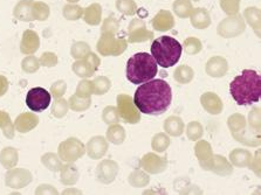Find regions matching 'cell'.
Listing matches in <instances>:
<instances>
[{
    "mask_svg": "<svg viewBox=\"0 0 261 195\" xmlns=\"http://www.w3.org/2000/svg\"><path fill=\"white\" fill-rule=\"evenodd\" d=\"M129 184L135 188H141V187H145L149 185L150 177L149 173H146L143 170H135L129 176Z\"/></svg>",
    "mask_w": 261,
    "mask_h": 195,
    "instance_id": "31",
    "label": "cell"
},
{
    "mask_svg": "<svg viewBox=\"0 0 261 195\" xmlns=\"http://www.w3.org/2000/svg\"><path fill=\"white\" fill-rule=\"evenodd\" d=\"M184 131H185V133H187V137L189 141H192V142L199 141V139L203 137V134H204L203 125H201L200 123L197 121L190 122L187 126V129H185Z\"/></svg>",
    "mask_w": 261,
    "mask_h": 195,
    "instance_id": "37",
    "label": "cell"
},
{
    "mask_svg": "<svg viewBox=\"0 0 261 195\" xmlns=\"http://www.w3.org/2000/svg\"><path fill=\"white\" fill-rule=\"evenodd\" d=\"M252 157V153L248 150L234 149L230 153V162L234 167L244 169V167L250 166Z\"/></svg>",
    "mask_w": 261,
    "mask_h": 195,
    "instance_id": "24",
    "label": "cell"
},
{
    "mask_svg": "<svg viewBox=\"0 0 261 195\" xmlns=\"http://www.w3.org/2000/svg\"><path fill=\"white\" fill-rule=\"evenodd\" d=\"M0 161L5 169H13L18 161V152L13 147H6L0 153Z\"/></svg>",
    "mask_w": 261,
    "mask_h": 195,
    "instance_id": "32",
    "label": "cell"
},
{
    "mask_svg": "<svg viewBox=\"0 0 261 195\" xmlns=\"http://www.w3.org/2000/svg\"><path fill=\"white\" fill-rule=\"evenodd\" d=\"M152 193H165V190H160V192H155V190H145L144 194H152Z\"/></svg>",
    "mask_w": 261,
    "mask_h": 195,
    "instance_id": "60",
    "label": "cell"
},
{
    "mask_svg": "<svg viewBox=\"0 0 261 195\" xmlns=\"http://www.w3.org/2000/svg\"><path fill=\"white\" fill-rule=\"evenodd\" d=\"M190 20H191L192 26L197 30H205L211 25V15L206 9L198 7V9H193L191 14H190Z\"/></svg>",
    "mask_w": 261,
    "mask_h": 195,
    "instance_id": "22",
    "label": "cell"
},
{
    "mask_svg": "<svg viewBox=\"0 0 261 195\" xmlns=\"http://www.w3.org/2000/svg\"><path fill=\"white\" fill-rule=\"evenodd\" d=\"M183 47L175 38L163 35L153 40L151 45V57L162 68L176 66L180 60Z\"/></svg>",
    "mask_w": 261,
    "mask_h": 195,
    "instance_id": "4",
    "label": "cell"
},
{
    "mask_svg": "<svg viewBox=\"0 0 261 195\" xmlns=\"http://www.w3.org/2000/svg\"><path fill=\"white\" fill-rule=\"evenodd\" d=\"M102 119H103L105 123L109 125L117 124V123L120 122V114H118L116 107L107 106L103 110V114H102Z\"/></svg>",
    "mask_w": 261,
    "mask_h": 195,
    "instance_id": "45",
    "label": "cell"
},
{
    "mask_svg": "<svg viewBox=\"0 0 261 195\" xmlns=\"http://www.w3.org/2000/svg\"><path fill=\"white\" fill-rule=\"evenodd\" d=\"M79 179V172L76 167L73 165H66L62 166L61 169V182L63 185L72 186L76 184Z\"/></svg>",
    "mask_w": 261,
    "mask_h": 195,
    "instance_id": "36",
    "label": "cell"
},
{
    "mask_svg": "<svg viewBox=\"0 0 261 195\" xmlns=\"http://www.w3.org/2000/svg\"><path fill=\"white\" fill-rule=\"evenodd\" d=\"M195 154L201 169L204 171H210L213 160L212 146L206 141H197L195 145Z\"/></svg>",
    "mask_w": 261,
    "mask_h": 195,
    "instance_id": "12",
    "label": "cell"
},
{
    "mask_svg": "<svg viewBox=\"0 0 261 195\" xmlns=\"http://www.w3.org/2000/svg\"><path fill=\"white\" fill-rule=\"evenodd\" d=\"M230 94L240 106L259 102L261 95V77L253 69H245L230 85Z\"/></svg>",
    "mask_w": 261,
    "mask_h": 195,
    "instance_id": "2",
    "label": "cell"
},
{
    "mask_svg": "<svg viewBox=\"0 0 261 195\" xmlns=\"http://www.w3.org/2000/svg\"><path fill=\"white\" fill-rule=\"evenodd\" d=\"M175 26V19L171 12L162 10L152 19V29L157 32H168Z\"/></svg>",
    "mask_w": 261,
    "mask_h": 195,
    "instance_id": "19",
    "label": "cell"
},
{
    "mask_svg": "<svg viewBox=\"0 0 261 195\" xmlns=\"http://www.w3.org/2000/svg\"><path fill=\"white\" fill-rule=\"evenodd\" d=\"M37 194H43V193H50V194H57V189L50 185H41L38 187V189L35 190Z\"/></svg>",
    "mask_w": 261,
    "mask_h": 195,
    "instance_id": "58",
    "label": "cell"
},
{
    "mask_svg": "<svg viewBox=\"0 0 261 195\" xmlns=\"http://www.w3.org/2000/svg\"><path fill=\"white\" fill-rule=\"evenodd\" d=\"M7 87H9V83H7V79L5 77L0 76V96H3L4 94L7 91Z\"/></svg>",
    "mask_w": 261,
    "mask_h": 195,
    "instance_id": "59",
    "label": "cell"
},
{
    "mask_svg": "<svg viewBox=\"0 0 261 195\" xmlns=\"http://www.w3.org/2000/svg\"><path fill=\"white\" fill-rule=\"evenodd\" d=\"M68 2H70V3H76V2H79V0H68Z\"/></svg>",
    "mask_w": 261,
    "mask_h": 195,
    "instance_id": "61",
    "label": "cell"
},
{
    "mask_svg": "<svg viewBox=\"0 0 261 195\" xmlns=\"http://www.w3.org/2000/svg\"><path fill=\"white\" fill-rule=\"evenodd\" d=\"M42 164L45 165L47 169L53 171V172H57V171H61L62 169V162L61 159L55 153H47L41 158Z\"/></svg>",
    "mask_w": 261,
    "mask_h": 195,
    "instance_id": "39",
    "label": "cell"
},
{
    "mask_svg": "<svg viewBox=\"0 0 261 195\" xmlns=\"http://www.w3.org/2000/svg\"><path fill=\"white\" fill-rule=\"evenodd\" d=\"M110 89V81L107 77H97L93 82V91L95 95H103Z\"/></svg>",
    "mask_w": 261,
    "mask_h": 195,
    "instance_id": "47",
    "label": "cell"
},
{
    "mask_svg": "<svg viewBox=\"0 0 261 195\" xmlns=\"http://www.w3.org/2000/svg\"><path fill=\"white\" fill-rule=\"evenodd\" d=\"M220 7L228 17L239 13L240 0H220Z\"/></svg>",
    "mask_w": 261,
    "mask_h": 195,
    "instance_id": "44",
    "label": "cell"
},
{
    "mask_svg": "<svg viewBox=\"0 0 261 195\" xmlns=\"http://www.w3.org/2000/svg\"><path fill=\"white\" fill-rule=\"evenodd\" d=\"M118 30V22L114 17H109L106 20L102 27V34H114Z\"/></svg>",
    "mask_w": 261,
    "mask_h": 195,
    "instance_id": "53",
    "label": "cell"
},
{
    "mask_svg": "<svg viewBox=\"0 0 261 195\" xmlns=\"http://www.w3.org/2000/svg\"><path fill=\"white\" fill-rule=\"evenodd\" d=\"M22 69L27 73H34L39 69V62L34 57H29L22 61Z\"/></svg>",
    "mask_w": 261,
    "mask_h": 195,
    "instance_id": "54",
    "label": "cell"
},
{
    "mask_svg": "<svg viewBox=\"0 0 261 195\" xmlns=\"http://www.w3.org/2000/svg\"><path fill=\"white\" fill-rule=\"evenodd\" d=\"M190 2H199V0H190Z\"/></svg>",
    "mask_w": 261,
    "mask_h": 195,
    "instance_id": "62",
    "label": "cell"
},
{
    "mask_svg": "<svg viewBox=\"0 0 261 195\" xmlns=\"http://www.w3.org/2000/svg\"><path fill=\"white\" fill-rule=\"evenodd\" d=\"M82 13H84V11H82L81 7L75 5H67L63 9V15L68 20H77L79 18H81Z\"/></svg>",
    "mask_w": 261,
    "mask_h": 195,
    "instance_id": "52",
    "label": "cell"
},
{
    "mask_svg": "<svg viewBox=\"0 0 261 195\" xmlns=\"http://www.w3.org/2000/svg\"><path fill=\"white\" fill-rule=\"evenodd\" d=\"M39 119L34 114H22L15 121V127L19 132L26 133L38 125Z\"/></svg>",
    "mask_w": 261,
    "mask_h": 195,
    "instance_id": "25",
    "label": "cell"
},
{
    "mask_svg": "<svg viewBox=\"0 0 261 195\" xmlns=\"http://www.w3.org/2000/svg\"><path fill=\"white\" fill-rule=\"evenodd\" d=\"M0 127L4 131V134L7 138H13L14 136V127L12 125L10 116L4 111H0Z\"/></svg>",
    "mask_w": 261,
    "mask_h": 195,
    "instance_id": "43",
    "label": "cell"
},
{
    "mask_svg": "<svg viewBox=\"0 0 261 195\" xmlns=\"http://www.w3.org/2000/svg\"><path fill=\"white\" fill-rule=\"evenodd\" d=\"M183 49L188 55H196L198 54L199 51L203 49V45H201V41L199 39L195 37H190L185 40L183 43Z\"/></svg>",
    "mask_w": 261,
    "mask_h": 195,
    "instance_id": "40",
    "label": "cell"
},
{
    "mask_svg": "<svg viewBox=\"0 0 261 195\" xmlns=\"http://www.w3.org/2000/svg\"><path fill=\"white\" fill-rule=\"evenodd\" d=\"M40 62H41V65L45 67H53L57 65L58 58H57V55L53 53H45L41 57Z\"/></svg>",
    "mask_w": 261,
    "mask_h": 195,
    "instance_id": "56",
    "label": "cell"
},
{
    "mask_svg": "<svg viewBox=\"0 0 261 195\" xmlns=\"http://www.w3.org/2000/svg\"><path fill=\"white\" fill-rule=\"evenodd\" d=\"M94 94L93 91V82L89 81H82L77 87L76 90V96L82 98H88L90 95Z\"/></svg>",
    "mask_w": 261,
    "mask_h": 195,
    "instance_id": "51",
    "label": "cell"
},
{
    "mask_svg": "<svg viewBox=\"0 0 261 195\" xmlns=\"http://www.w3.org/2000/svg\"><path fill=\"white\" fill-rule=\"evenodd\" d=\"M158 65L148 53H137L128 60L126 63V78L133 85H143L155 78Z\"/></svg>",
    "mask_w": 261,
    "mask_h": 195,
    "instance_id": "3",
    "label": "cell"
},
{
    "mask_svg": "<svg viewBox=\"0 0 261 195\" xmlns=\"http://www.w3.org/2000/svg\"><path fill=\"white\" fill-rule=\"evenodd\" d=\"M185 130V124L180 117L172 115L168 117L164 122L165 133L171 137H180Z\"/></svg>",
    "mask_w": 261,
    "mask_h": 195,
    "instance_id": "23",
    "label": "cell"
},
{
    "mask_svg": "<svg viewBox=\"0 0 261 195\" xmlns=\"http://www.w3.org/2000/svg\"><path fill=\"white\" fill-rule=\"evenodd\" d=\"M97 49L102 55H120L126 49V42L123 39H116L112 34H103L97 43Z\"/></svg>",
    "mask_w": 261,
    "mask_h": 195,
    "instance_id": "9",
    "label": "cell"
},
{
    "mask_svg": "<svg viewBox=\"0 0 261 195\" xmlns=\"http://www.w3.org/2000/svg\"><path fill=\"white\" fill-rule=\"evenodd\" d=\"M85 20L89 25H97L101 21V6L95 4L89 6L85 12Z\"/></svg>",
    "mask_w": 261,
    "mask_h": 195,
    "instance_id": "38",
    "label": "cell"
},
{
    "mask_svg": "<svg viewBox=\"0 0 261 195\" xmlns=\"http://www.w3.org/2000/svg\"><path fill=\"white\" fill-rule=\"evenodd\" d=\"M68 111V102L66 99L58 98L52 106V114L54 117L62 118Z\"/></svg>",
    "mask_w": 261,
    "mask_h": 195,
    "instance_id": "48",
    "label": "cell"
},
{
    "mask_svg": "<svg viewBox=\"0 0 261 195\" xmlns=\"http://www.w3.org/2000/svg\"><path fill=\"white\" fill-rule=\"evenodd\" d=\"M32 174L25 169L11 170L6 174V185L12 188H22L32 182Z\"/></svg>",
    "mask_w": 261,
    "mask_h": 195,
    "instance_id": "14",
    "label": "cell"
},
{
    "mask_svg": "<svg viewBox=\"0 0 261 195\" xmlns=\"http://www.w3.org/2000/svg\"><path fill=\"white\" fill-rule=\"evenodd\" d=\"M153 38V33L146 29L145 22L141 19H134L129 25V42H145Z\"/></svg>",
    "mask_w": 261,
    "mask_h": 195,
    "instance_id": "11",
    "label": "cell"
},
{
    "mask_svg": "<svg viewBox=\"0 0 261 195\" xmlns=\"http://www.w3.org/2000/svg\"><path fill=\"white\" fill-rule=\"evenodd\" d=\"M243 18L250 25L258 37H260V10L258 7H247L244 11Z\"/></svg>",
    "mask_w": 261,
    "mask_h": 195,
    "instance_id": "26",
    "label": "cell"
},
{
    "mask_svg": "<svg viewBox=\"0 0 261 195\" xmlns=\"http://www.w3.org/2000/svg\"><path fill=\"white\" fill-rule=\"evenodd\" d=\"M247 126L252 130L261 132V119H260V107H253L248 114Z\"/></svg>",
    "mask_w": 261,
    "mask_h": 195,
    "instance_id": "41",
    "label": "cell"
},
{
    "mask_svg": "<svg viewBox=\"0 0 261 195\" xmlns=\"http://www.w3.org/2000/svg\"><path fill=\"white\" fill-rule=\"evenodd\" d=\"M68 104L75 111H84L89 107L90 98H82L76 96V95H74V96L70 97Z\"/></svg>",
    "mask_w": 261,
    "mask_h": 195,
    "instance_id": "46",
    "label": "cell"
},
{
    "mask_svg": "<svg viewBox=\"0 0 261 195\" xmlns=\"http://www.w3.org/2000/svg\"><path fill=\"white\" fill-rule=\"evenodd\" d=\"M98 65H100V60L97 59L96 55L89 53L84 61H77L74 63L73 70L80 77H90L93 76L95 70L97 69Z\"/></svg>",
    "mask_w": 261,
    "mask_h": 195,
    "instance_id": "13",
    "label": "cell"
},
{
    "mask_svg": "<svg viewBox=\"0 0 261 195\" xmlns=\"http://www.w3.org/2000/svg\"><path fill=\"white\" fill-rule=\"evenodd\" d=\"M251 169V171H253L256 176L260 177V151H256L255 152V156L252 157V160L250 162V166H248Z\"/></svg>",
    "mask_w": 261,
    "mask_h": 195,
    "instance_id": "57",
    "label": "cell"
},
{
    "mask_svg": "<svg viewBox=\"0 0 261 195\" xmlns=\"http://www.w3.org/2000/svg\"><path fill=\"white\" fill-rule=\"evenodd\" d=\"M172 10L178 18L187 19L191 14L193 6L190 0H175L172 5Z\"/></svg>",
    "mask_w": 261,
    "mask_h": 195,
    "instance_id": "34",
    "label": "cell"
},
{
    "mask_svg": "<svg viewBox=\"0 0 261 195\" xmlns=\"http://www.w3.org/2000/svg\"><path fill=\"white\" fill-rule=\"evenodd\" d=\"M170 143L171 142H170L169 134H167L165 132L156 133L155 136L152 137L151 149L157 153H163L168 150V147L170 146Z\"/></svg>",
    "mask_w": 261,
    "mask_h": 195,
    "instance_id": "33",
    "label": "cell"
},
{
    "mask_svg": "<svg viewBox=\"0 0 261 195\" xmlns=\"http://www.w3.org/2000/svg\"><path fill=\"white\" fill-rule=\"evenodd\" d=\"M89 53H90L89 46L85 42L75 43V45L73 46V48H72V55H73L74 59L86 58Z\"/></svg>",
    "mask_w": 261,
    "mask_h": 195,
    "instance_id": "50",
    "label": "cell"
},
{
    "mask_svg": "<svg viewBox=\"0 0 261 195\" xmlns=\"http://www.w3.org/2000/svg\"><path fill=\"white\" fill-rule=\"evenodd\" d=\"M227 126L231 131V134L239 133L241 131L246 129L247 122L244 115L241 114H233L227 118Z\"/></svg>",
    "mask_w": 261,
    "mask_h": 195,
    "instance_id": "29",
    "label": "cell"
},
{
    "mask_svg": "<svg viewBox=\"0 0 261 195\" xmlns=\"http://www.w3.org/2000/svg\"><path fill=\"white\" fill-rule=\"evenodd\" d=\"M50 99H52V95L49 91L38 87L29 91L26 96V104L34 113H40L49 106Z\"/></svg>",
    "mask_w": 261,
    "mask_h": 195,
    "instance_id": "8",
    "label": "cell"
},
{
    "mask_svg": "<svg viewBox=\"0 0 261 195\" xmlns=\"http://www.w3.org/2000/svg\"><path fill=\"white\" fill-rule=\"evenodd\" d=\"M193 76H195V71H193L191 67L185 65L178 67L175 73H173V78L179 85H188V83L192 81Z\"/></svg>",
    "mask_w": 261,
    "mask_h": 195,
    "instance_id": "30",
    "label": "cell"
},
{
    "mask_svg": "<svg viewBox=\"0 0 261 195\" xmlns=\"http://www.w3.org/2000/svg\"><path fill=\"white\" fill-rule=\"evenodd\" d=\"M117 111L120 114V117L128 124H137L141 121L140 110L137 109L132 97L128 95H118Z\"/></svg>",
    "mask_w": 261,
    "mask_h": 195,
    "instance_id": "6",
    "label": "cell"
},
{
    "mask_svg": "<svg viewBox=\"0 0 261 195\" xmlns=\"http://www.w3.org/2000/svg\"><path fill=\"white\" fill-rule=\"evenodd\" d=\"M85 154V145L76 138H69L59 146V157L65 162H73Z\"/></svg>",
    "mask_w": 261,
    "mask_h": 195,
    "instance_id": "7",
    "label": "cell"
},
{
    "mask_svg": "<svg viewBox=\"0 0 261 195\" xmlns=\"http://www.w3.org/2000/svg\"><path fill=\"white\" fill-rule=\"evenodd\" d=\"M200 103H201V106L204 107V110L210 115L217 116V115H220L223 113V109H224L223 101H221L218 95L215 93L208 91V93H205L201 95Z\"/></svg>",
    "mask_w": 261,
    "mask_h": 195,
    "instance_id": "17",
    "label": "cell"
},
{
    "mask_svg": "<svg viewBox=\"0 0 261 195\" xmlns=\"http://www.w3.org/2000/svg\"><path fill=\"white\" fill-rule=\"evenodd\" d=\"M66 83L63 81L55 82L52 86V88H50V95H53L55 99L61 98L63 96V94L66 93Z\"/></svg>",
    "mask_w": 261,
    "mask_h": 195,
    "instance_id": "55",
    "label": "cell"
},
{
    "mask_svg": "<svg viewBox=\"0 0 261 195\" xmlns=\"http://www.w3.org/2000/svg\"><path fill=\"white\" fill-rule=\"evenodd\" d=\"M39 48V38L37 33L32 31H27L23 34L21 41V51L25 54L34 53Z\"/></svg>",
    "mask_w": 261,
    "mask_h": 195,
    "instance_id": "28",
    "label": "cell"
},
{
    "mask_svg": "<svg viewBox=\"0 0 261 195\" xmlns=\"http://www.w3.org/2000/svg\"><path fill=\"white\" fill-rule=\"evenodd\" d=\"M210 172L217 174L219 177H228L233 173V165L224 156L220 154H213L212 166Z\"/></svg>",
    "mask_w": 261,
    "mask_h": 195,
    "instance_id": "21",
    "label": "cell"
},
{
    "mask_svg": "<svg viewBox=\"0 0 261 195\" xmlns=\"http://www.w3.org/2000/svg\"><path fill=\"white\" fill-rule=\"evenodd\" d=\"M232 137L234 138V141L245 146L258 147L261 144V132L252 130L248 126H246V129L241 131V132L232 134Z\"/></svg>",
    "mask_w": 261,
    "mask_h": 195,
    "instance_id": "18",
    "label": "cell"
},
{
    "mask_svg": "<svg viewBox=\"0 0 261 195\" xmlns=\"http://www.w3.org/2000/svg\"><path fill=\"white\" fill-rule=\"evenodd\" d=\"M107 139L115 145H120L125 139V131L118 124H113L107 131Z\"/></svg>",
    "mask_w": 261,
    "mask_h": 195,
    "instance_id": "35",
    "label": "cell"
},
{
    "mask_svg": "<svg viewBox=\"0 0 261 195\" xmlns=\"http://www.w3.org/2000/svg\"><path fill=\"white\" fill-rule=\"evenodd\" d=\"M108 143L103 137H94L87 144V153L93 159H101L107 153Z\"/></svg>",
    "mask_w": 261,
    "mask_h": 195,
    "instance_id": "20",
    "label": "cell"
},
{
    "mask_svg": "<svg viewBox=\"0 0 261 195\" xmlns=\"http://www.w3.org/2000/svg\"><path fill=\"white\" fill-rule=\"evenodd\" d=\"M205 71L210 77L220 78L226 75L228 71V63L223 57H212L206 62Z\"/></svg>",
    "mask_w": 261,
    "mask_h": 195,
    "instance_id": "16",
    "label": "cell"
},
{
    "mask_svg": "<svg viewBox=\"0 0 261 195\" xmlns=\"http://www.w3.org/2000/svg\"><path fill=\"white\" fill-rule=\"evenodd\" d=\"M141 169L149 174L163 173L168 167L167 157H161L155 152L146 153L140 161Z\"/></svg>",
    "mask_w": 261,
    "mask_h": 195,
    "instance_id": "10",
    "label": "cell"
},
{
    "mask_svg": "<svg viewBox=\"0 0 261 195\" xmlns=\"http://www.w3.org/2000/svg\"><path fill=\"white\" fill-rule=\"evenodd\" d=\"M118 173V165L113 160H103L96 170V177L102 184H110L115 180Z\"/></svg>",
    "mask_w": 261,
    "mask_h": 195,
    "instance_id": "15",
    "label": "cell"
},
{
    "mask_svg": "<svg viewBox=\"0 0 261 195\" xmlns=\"http://www.w3.org/2000/svg\"><path fill=\"white\" fill-rule=\"evenodd\" d=\"M33 2H29V0H23V2L19 3L17 6H15L14 14L15 17L23 21H31V20H34V14H33Z\"/></svg>",
    "mask_w": 261,
    "mask_h": 195,
    "instance_id": "27",
    "label": "cell"
},
{
    "mask_svg": "<svg viewBox=\"0 0 261 195\" xmlns=\"http://www.w3.org/2000/svg\"><path fill=\"white\" fill-rule=\"evenodd\" d=\"M133 101L141 114L160 116L171 105V87L164 79H151L140 85Z\"/></svg>",
    "mask_w": 261,
    "mask_h": 195,
    "instance_id": "1",
    "label": "cell"
},
{
    "mask_svg": "<svg viewBox=\"0 0 261 195\" xmlns=\"http://www.w3.org/2000/svg\"><path fill=\"white\" fill-rule=\"evenodd\" d=\"M33 14H34V19L46 20L49 15L48 6L43 3H34L33 4Z\"/></svg>",
    "mask_w": 261,
    "mask_h": 195,
    "instance_id": "49",
    "label": "cell"
},
{
    "mask_svg": "<svg viewBox=\"0 0 261 195\" xmlns=\"http://www.w3.org/2000/svg\"><path fill=\"white\" fill-rule=\"evenodd\" d=\"M116 7L125 15H134L137 12V5L134 0H117Z\"/></svg>",
    "mask_w": 261,
    "mask_h": 195,
    "instance_id": "42",
    "label": "cell"
},
{
    "mask_svg": "<svg viewBox=\"0 0 261 195\" xmlns=\"http://www.w3.org/2000/svg\"><path fill=\"white\" fill-rule=\"evenodd\" d=\"M245 30H246V23H245L243 15L238 13L221 20L217 27V33L221 38L232 39L243 34Z\"/></svg>",
    "mask_w": 261,
    "mask_h": 195,
    "instance_id": "5",
    "label": "cell"
}]
</instances>
